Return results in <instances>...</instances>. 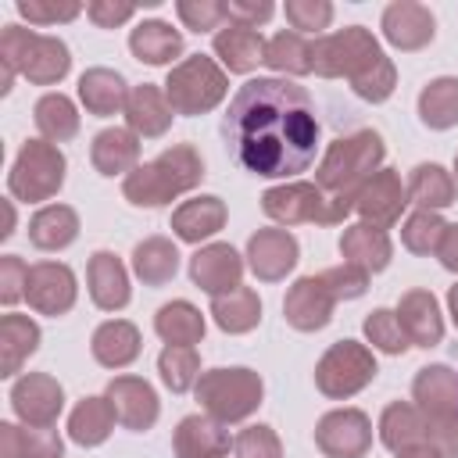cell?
<instances>
[{"instance_id": "7c38bea8", "label": "cell", "mask_w": 458, "mask_h": 458, "mask_svg": "<svg viewBox=\"0 0 458 458\" xmlns=\"http://www.w3.org/2000/svg\"><path fill=\"white\" fill-rule=\"evenodd\" d=\"M404 204H408V186H401V175L394 168H379L354 197V211L376 229H390L401 218Z\"/></svg>"}, {"instance_id": "5bb4252c", "label": "cell", "mask_w": 458, "mask_h": 458, "mask_svg": "<svg viewBox=\"0 0 458 458\" xmlns=\"http://www.w3.org/2000/svg\"><path fill=\"white\" fill-rule=\"evenodd\" d=\"M25 297L29 308H36L39 315H64L75 304V276L68 265L61 261H39L29 268V283H25Z\"/></svg>"}, {"instance_id": "7dc6e473", "label": "cell", "mask_w": 458, "mask_h": 458, "mask_svg": "<svg viewBox=\"0 0 458 458\" xmlns=\"http://www.w3.org/2000/svg\"><path fill=\"white\" fill-rule=\"evenodd\" d=\"M236 458H283V444L272 433V426H247L233 440Z\"/></svg>"}, {"instance_id": "7a4b0ae2", "label": "cell", "mask_w": 458, "mask_h": 458, "mask_svg": "<svg viewBox=\"0 0 458 458\" xmlns=\"http://www.w3.org/2000/svg\"><path fill=\"white\" fill-rule=\"evenodd\" d=\"M200 175H204L200 154L190 143H175L161 157H154L150 165H136L125 175L122 193L136 208H161V204L175 200L179 193L193 190L200 182Z\"/></svg>"}, {"instance_id": "30bf717a", "label": "cell", "mask_w": 458, "mask_h": 458, "mask_svg": "<svg viewBox=\"0 0 458 458\" xmlns=\"http://www.w3.org/2000/svg\"><path fill=\"white\" fill-rule=\"evenodd\" d=\"M261 211L283 225H297V222H318V225H333V211H329V197L315 186V182H283L265 190L261 197Z\"/></svg>"}, {"instance_id": "603a6c76", "label": "cell", "mask_w": 458, "mask_h": 458, "mask_svg": "<svg viewBox=\"0 0 458 458\" xmlns=\"http://www.w3.org/2000/svg\"><path fill=\"white\" fill-rule=\"evenodd\" d=\"M89 297L97 308L104 311H118L129 304V276L122 268V261L111 250H97L89 258Z\"/></svg>"}, {"instance_id": "e575fe53", "label": "cell", "mask_w": 458, "mask_h": 458, "mask_svg": "<svg viewBox=\"0 0 458 458\" xmlns=\"http://www.w3.org/2000/svg\"><path fill=\"white\" fill-rule=\"evenodd\" d=\"M114 419H118V415H114V408H111L107 397H86V401L75 404V411H72V419H68V433H72L75 444L97 447V444H104V440L111 437Z\"/></svg>"}, {"instance_id": "74e56055", "label": "cell", "mask_w": 458, "mask_h": 458, "mask_svg": "<svg viewBox=\"0 0 458 458\" xmlns=\"http://www.w3.org/2000/svg\"><path fill=\"white\" fill-rule=\"evenodd\" d=\"M132 268H136V276H140L147 286H165V283L175 276V268H179V250H175L172 240L150 236V240L136 243V250H132Z\"/></svg>"}, {"instance_id": "f1b7e54d", "label": "cell", "mask_w": 458, "mask_h": 458, "mask_svg": "<svg viewBox=\"0 0 458 458\" xmlns=\"http://www.w3.org/2000/svg\"><path fill=\"white\" fill-rule=\"evenodd\" d=\"M225 225V204L218 197H193L172 215V229L186 243H200Z\"/></svg>"}, {"instance_id": "6f0895ef", "label": "cell", "mask_w": 458, "mask_h": 458, "mask_svg": "<svg viewBox=\"0 0 458 458\" xmlns=\"http://www.w3.org/2000/svg\"><path fill=\"white\" fill-rule=\"evenodd\" d=\"M437 258L447 272H458V225H447L444 236H440V247H437Z\"/></svg>"}, {"instance_id": "ab89813d", "label": "cell", "mask_w": 458, "mask_h": 458, "mask_svg": "<svg viewBox=\"0 0 458 458\" xmlns=\"http://www.w3.org/2000/svg\"><path fill=\"white\" fill-rule=\"evenodd\" d=\"M211 315H215L218 329H225V333H247L261 318V301H258L254 290L236 286L233 293H222V297L211 301Z\"/></svg>"}, {"instance_id": "bcb514c9", "label": "cell", "mask_w": 458, "mask_h": 458, "mask_svg": "<svg viewBox=\"0 0 458 458\" xmlns=\"http://www.w3.org/2000/svg\"><path fill=\"white\" fill-rule=\"evenodd\" d=\"M365 336H369L372 347H379V351H386V354H401V351L408 347V336H404V329H401V322H397V311H386V308L369 311V318H365Z\"/></svg>"}, {"instance_id": "83f0119b", "label": "cell", "mask_w": 458, "mask_h": 458, "mask_svg": "<svg viewBox=\"0 0 458 458\" xmlns=\"http://www.w3.org/2000/svg\"><path fill=\"white\" fill-rule=\"evenodd\" d=\"M64 444L50 426L0 422V458H61Z\"/></svg>"}, {"instance_id": "ee69618b", "label": "cell", "mask_w": 458, "mask_h": 458, "mask_svg": "<svg viewBox=\"0 0 458 458\" xmlns=\"http://www.w3.org/2000/svg\"><path fill=\"white\" fill-rule=\"evenodd\" d=\"M157 372H161V379H165L168 390L182 394V390H190V386L197 383V376H200V358H197L193 347H172V344H168V347L161 351V358H157Z\"/></svg>"}, {"instance_id": "f35d334b", "label": "cell", "mask_w": 458, "mask_h": 458, "mask_svg": "<svg viewBox=\"0 0 458 458\" xmlns=\"http://www.w3.org/2000/svg\"><path fill=\"white\" fill-rule=\"evenodd\" d=\"M408 200L419 204V211H437L454 204V179L440 165H415L408 179Z\"/></svg>"}, {"instance_id": "ac0fdd59", "label": "cell", "mask_w": 458, "mask_h": 458, "mask_svg": "<svg viewBox=\"0 0 458 458\" xmlns=\"http://www.w3.org/2000/svg\"><path fill=\"white\" fill-rule=\"evenodd\" d=\"M247 261L258 279L276 283L297 265V240L286 229H258L247 243Z\"/></svg>"}, {"instance_id": "db71d44e", "label": "cell", "mask_w": 458, "mask_h": 458, "mask_svg": "<svg viewBox=\"0 0 458 458\" xmlns=\"http://www.w3.org/2000/svg\"><path fill=\"white\" fill-rule=\"evenodd\" d=\"M25 283H29L25 261L14 258V254L0 258V301H4V304H14L18 297H25Z\"/></svg>"}, {"instance_id": "f546056e", "label": "cell", "mask_w": 458, "mask_h": 458, "mask_svg": "<svg viewBox=\"0 0 458 458\" xmlns=\"http://www.w3.org/2000/svg\"><path fill=\"white\" fill-rule=\"evenodd\" d=\"M215 54L222 57V64L229 72H250V68H258L265 61V39H261V32L229 21L215 36Z\"/></svg>"}, {"instance_id": "52a82bcc", "label": "cell", "mask_w": 458, "mask_h": 458, "mask_svg": "<svg viewBox=\"0 0 458 458\" xmlns=\"http://www.w3.org/2000/svg\"><path fill=\"white\" fill-rule=\"evenodd\" d=\"M225 72L204 54L175 64L165 82V97L175 114H204L225 97Z\"/></svg>"}, {"instance_id": "4fadbf2b", "label": "cell", "mask_w": 458, "mask_h": 458, "mask_svg": "<svg viewBox=\"0 0 458 458\" xmlns=\"http://www.w3.org/2000/svg\"><path fill=\"white\" fill-rule=\"evenodd\" d=\"M11 404L25 426H54V419L64 408V390L54 376L47 372H29L14 383Z\"/></svg>"}, {"instance_id": "4dcf8cb0", "label": "cell", "mask_w": 458, "mask_h": 458, "mask_svg": "<svg viewBox=\"0 0 458 458\" xmlns=\"http://www.w3.org/2000/svg\"><path fill=\"white\" fill-rule=\"evenodd\" d=\"M93 358L107 369H125L129 361H136L140 354V329L125 318H114V322H104L97 333H93Z\"/></svg>"}, {"instance_id": "f5cc1de1", "label": "cell", "mask_w": 458, "mask_h": 458, "mask_svg": "<svg viewBox=\"0 0 458 458\" xmlns=\"http://www.w3.org/2000/svg\"><path fill=\"white\" fill-rule=\"evenodd\" d=\"M82 7L72 4V0H61V4H43V0H21L18 4V14L29 18L32 25H50V21H72Z\"/></svg>"}, {"instance_id": "277c9868", "label": "cell", "mask_w": 458, "mask_h": 458, "mask_svg": "<svg viewBox=\"0 0 458 458\" xmlns=\"http://www.w3.org/2000/svg\"><path fill=\"white\" fill-rule=\"evenodd\" d=\"M0 61H7L14 72H21L36 86L61 82L68 75V47L57 36H39L21 25H4L0 32Z\"/></svg>"}, {"instance_id": "ba28073f", "label": "cell", "mask_w": 458, "mask_h": 458, "mask_svg": "<svg viewBox=\"0 0 458 458\" xmlns=\"http://www.w3.org/2000/svg\"><path fill=\"white\" fill-rule=\"evenodd\" d=\"M64 182V154L47 140H29L7 175V186L18 200H47Z\"/></svg>"}, {"instance_id": "94428289", "label": "cell", "mask_w": 458, "mask_h": 458, "mask_svg": "<svg viewBox=\"0 0 458 458\" xmlns=\"http://www.w3.org/2000/svg\"><path fill=\"white\" fill-rule=\"evenodd\" d=\"M447 304H451V318H454V326H458V286H451V293H447Z\"/></svg>"}, {"instance_id": "c3c4849f", "label": "cell", "mask_w": 458, "mask_h": 458, "mask_svg": "<svg viewBox=\"0 0 458 458\" xmlns=\"http://www.w3.org/2000/svg\"><path fill=\"white\" fill-rule=\"evenodd\" d=\"M394 82H397V72H394L390 57H383V61H379V64H372L365 75H358V79L351 82V89H354L361 100L379 104V100H386V97L394 93Z\"/></svg>"}, {"instance_id": "4316f807", "label": "cell", "mask_w": 458, "mask_h": 458, "mask_svg": "<svg viewBox=\"0 0 458 458\" xmlns=\"http://www.w3.org/2000/svg\"><path fill=\"white\" fill-rule=\"evenodd\" d=\"M79 97H82L86 111H89V114H100V118L118 114V111H125V104H129L125 79H122L118 72H111V68H89V72H82V79H79Z\"/></svg>"}, {"instance_id": "8fae6325", "label": "cell", "mask_w": 458, "mask_h": 458, "mask_svg": "<svg viewBox=\"0 0 458 458\" xmlns=\"http://www.w3.org/2000/svg\"><path fill=\"white\" fill-rule=\"evenodd\" d=\"M315 444L329 458H361L372 444V426L365 411L358 408H340L318 419L315 426Z\"/></svg>"}, {"instance_id": "f907efd6", "label": "cell", "mask_w": 458, "mask_h": 458, "mask_svg": "<svg viewBox=\"0 0 458 458\" xmlns=\"http://www.w3.org/2000/svg\"><path fill=\"white\" fill-rule=\"evenodd\" d=\"M322 279H326V286H329V293H333L336 301H354V297H361L365 286H369V272L358 268V265H347V261L336 265V268H326Z\"/></svg>"}, {"instance_id": "5b68a950", "label": "cell", "mask_w": 458, "mask_h": 458, "mask_svg": "<svg viewBox=\"0 0 458 458\" xmlns=\"http://www.w3.org/2000/svg\"><path fill=\"white\" fill-rule=\"evenodd\" d=\"M261 376L250 369H211L197 379L200 408L218 422H240L261 404Z\"/></svg>"}, {"instance_id": "9a60e30c", "label": "cell", "mask_w": 458, "mask_h": 458, "mask_svg": "<svg viewBox=\"0 0 458 458\" xmlns=\"http://www.w3.org/2000/svg\"><path fill=\"white\" fill-rule=\"evenodd\" d=\"M333 304H336V297L329 293L326 279L322 276H304L290 286V293L283 301V311H286V322L293 329L315 333L333 318Z\"/></svg>"}, {"instance_id": "6125c7cd", "label": "cell", "mask_w": 458, "mask_h": 458, "mask_svg": "<svg viewBox=\"0 0 458 458\" xmlns=\"http://www.w3.org/2000/svg\"><path fill=\"white\" fill-rule=\"evenodd\" d=\"M454 172H458V157H454Z\"/></svg>"}, {"instance_id": "1f68e13d", "label": "cell", "mask_w": 458, "mask_h": 458, "mask_svg": "<svg viewBox=\"0 0 458 458\" xmlns=\"http://www.w3.org/2000/svg\"><path fill=\"white\" fill-rule=\"evenodd\" d=\"M79 236V215L64 204H47L29 222V240L39 250H61Z\"/></svg>"}, {"instance_id": "6da1fadb", "label": "cell", "mask_w": 458, "mask_h": 458, "mask_svg": "<svg viewBox=\"0 0 458 458\" xmlns=\"http://www.w3.org/2000/svg\"><path fill=\"white\" fill-rule=\"evenodd\" d=\"M222 136L240 168L265 179L297 175L318 150L315 104L290 79H250L229 100Z\"/></svg>"}, {"instance_id": "3957f363", "label": "cell", "mask_w": 458, "mask_h": 458, "mask_svg": "<svg viewBox=\"0 0 458 458\" xmlns=\"http://www.w3.org/2000/svg\"><path fill=\"white\" fill-rule=\"evenodd\" d=\"M383 154H386L383 136L372 129H358L351 136H340L329 143V150L318 165L315 186L329 197H358V190L379 172Z\"/></svg>"}, {"instance_id": "680465c9", "label": "cell", "mask_w": 458, "mask_h": 458, "mask_svg": "<svg viewBox=\"0 0 458 458\" xmlns=\"http://www.w3.org/2000/svg\"><path fill=\"white\" fill-rule=\"evenodd\" d=\"M397 458H444L437 447H429V444H415V447H404V451H397Z\"/></svg>"}, {"instance_id": "d6986e66", "label": "cell", "mask_w": 458, "mask_h": 458, "mask_svg": "<svg viewBox=\"0 0 458 458\" xmlns=\"http://www.w3.org/2000/svg\"><path fill=\"white\" fill-rule=\"evenodd\" d=\"M397 322H401L408 344H415V347H437L444 340L440 304L429 290H408L397 304Z\"/></svg>"}, {"instance_id": "f6af8a7d", "label": "cell", "mask_w": 458, "mask_h": 458, "mask_svg": "<svg viewBox=\"0 0 458 458\" xmlns=\"http://www.w3.org/2000/svg\"><path fill=\"white\" fill-rule=\"evenodd\" d=\"M444 229H447V225H444V218H440L437 211H415V215L404 222L401 240H404V247H408L411 254H437Z\"/></svg>"}, {"instance_id": "d6a6232c", "label": "cell", "mask_w": 458, "mask_h": 458, "mask_svg": "<svg viewBox=\"0 0 458 458\" xmlns=\"http://www.w3.org/2000/svg\"><path fill=\"white\" fill-rule=\"evenodd\" d=\"M39 347V326L25 315L0 318V376H14L21 361Z\"/></svg>"}, {"instance_id": "e0dca14e", "label": "cell", "mask_w": 458, "mask_h": 458, "mask_svg": "<svg viewBox=\"0 0 458 458\" xmlns=\"http://www.w3.org/2000/svg\"><path fill=\"white\" fill-rule=\"evenodd\" d=\"M118 415V422L125 429H150L157 422V394L150 390L147 379H136V376H114L107 383V394H104Z\"/></svg>"}, {"instance_id": "ffe728a7", "label": "cell", "mask_w": 458, "mask_h": 458, "mask_svg": "<svg viewBox=\"0 0 458 458\" xmlns=\"http://www.w3.org/2000/svg\"><path fill=\"white\" fill-rule=\"evenodd\" d=\"M437 32V21L429 14V7L411 4V0H397L383 11V36L397 47V50H422Z\"/></svg>"}, {"instance_id": "11a10c76", "label": "cell", "mask_w": 458, "mask_h": 458, "mask_svg": "<svg viewBox=\"0 0 458 458\" xmlns=\"http://www.w3.org/2000/svg\"><path fill=\"white\" fill-rule=\"evenodd\" d=\"M225 7H229V21L233 25H247V29H258L261 21H268L276 14V7L268 0H233Z\"/></svg>"}, {"instance_id": "cb8c5ba5", "label": "cell", "mask_w": 458, "mask_h": 458, "mask_svg": "<svg viewBox=\"0 0 458 458\" xmlns=\"http://www.w3.org/2000/svg\"><path fill=\"white\" fill-rule=\"evenodd\" d=\"M340 254L347 258V265H358L365 272H379L390 265V236H386V229H376L369 222L347 225L340 236Z\"/></svg>"}, {"instance_id": "9f6ffc18", "label": "cell", "mask_w": 458, "mask_h": 458, "mask_svg": "<svg viewBox=\"0 0 458 458\" xmlns=\"http://www.w3.org/2000/svg\"><path fill=\"white\" fill-rule=\"evenodd\" d=\"M86 14H89L100 29H114V25L129 21V18L136 14V7H132V4H114V0H93V4L86 7Z\"/></svg>"}, {"instance_id": "816d5d0a", "label": "cell", "mask_w": 458, "mask_h": 458, "mask_svg": "<svg viewBox=\"0 0 458 458\" xmlns=\"http://www.w3.org/2000/svg\"><path fill=\"white\" fill-rule=\"evenodd\" d=\"M286 21L293 29H304V32L326 29L333 21V4H326V0H286Z\"/></svg>"}, {"instance_id": "44dd1931", "label": "cell", "mask_w": 458, "mask_h": 458, "mask_svg": "<svg viewBox=\"0 0 458 458\" xmlns=\"http://www.w3.org/2000/svg\"><path fill=\"white\" fill-rule=\"evenodd\" d=\"M415 408L426 419H451L458 415V376L447 365H426L415 376Z\"/></svg>"}, {"instance_id": "60d3db41", "label": "cell", "mask_w": 458, "mask_h": 458, "mask_svg": "<svg viewBox=\"0 0 458 458\" xmlns=\"http://www.w3.org/2000/svg\"><path fill=\"white\" fill-rule=\"evenodd\" d=\"M419 118L429 129H451V125H458V79H451V75L433 79L419 93Z\"/></svg>"}, {"instance_id": "8992f818", "label": "cell", "mask_w": 458, "mask_h": 458, "mask_svg": "<svg viewBox=\"0 0 458 458\" xmlns=\"http://www.w3.org/2000/svg\"><path fill=\"white\" fill-rule=\"evenodd\" d=\"M386 54L379 50L376 36L361 25H351V29H340L333 36H322L311 43V68L322 75V79H340L347 75L351 82L358 75H365L372 64H379Z\"/></svg>"}, {"instance_id": "7402d4cb", "label": "cell", "mask_w": 458, "mask_h": 458, "mask_svg": "<svg viewBox=\"0 0 458 458\" xmlns=\"http://www.w3.org/2000/svg\"><path fill=\"white\" fill-rule=\"evenodd\" d=\"M225 422L211 415H186L175 426V458H222L229 451V433L222 429Z\"/></svg>"}, {"instance_id": "d590c367", "label": "cell", "mask_w": 458, "mask_h": 458, "mask_svg": "<svg viewBox=\"0 0 458 458\" xmlns=\"http://www.w3.org/2000/svg\"><path fill=\"white\" fill-rule=\"evenodd\" d=\"M129 50L143 64H168L172 57L182 54V36L168 21H143L129 36Z\"/></svg>"}, {"instance_id": "681fc988", "label": "cell", "mask_w": 458, "mask_h": 458, "mask_svg": "<svg viewBox=\"0 0 458 458\" xmlns=\"http://www.w3.org/2000/svg\"><path fill=\"white\" fill-rule=\"evenodd\" d=\"M175 11H179V18H182V25L193 29V32L218 29V21L229 18V7L218 4V0H179Z\"/></svg>"}, {"instance_id": "8d00e7d4", "label": "cell", "mask_w": 458, "mask_h": 458, "mask_svg": "<svg viewBox=\"0 0 458 458\" xmlns=\"http://www.w3.org/2000/svg\"><path fill=\"white\" fill-rule=\"evenodd\" d=\"M154 329L172 347H193L204 336V315L190 301H172L154 315Z\"/></svg>"}, {"instance_id": "9c48e42d", "label": "cell", "mask_w": 458, "mask_h": 458, "mask_svg": "<svg viewBox=\"0 0 458 458\" xmlns=\"http://www.w3.org/2000/svg\"><path fill=\"white\" fill-rule=\"evenodd\" d=\"M372 376H376V358L365 344H354V340L333 344L315 365V386L326 397H351L361 386H369Z\"/></svg>"}, {"instance_id": "836d02e7", "label": "cell", "mask_w": 458, "mask_h": 458, "mask_svg": "<svg viewBox=\"0 0 458 458\" xmlns=\"http://www.w3.org/2000/svg\"><path fill=\"white\" fill-rule=\"evenodd\" d=\"M379 440L397 454L404 447H415V444H426V419L415 404L408 401H394L386 404L383 419H379Z\"/></svg>"}, {"instance_id": "b9f144b4", "label": "cell", "mask_w": 458, "mask_h": 458, "mask_svg": "<svg viewBox=\"0 0 458 458\" xmlns=\"http://www.w3.org/2000/svg\"><path fill=\"white\" fill-rule=\"evenodd\" d=\"M32 114H36V129H39L47 140H54V143H64V140H72V136L79 132L75 104H72L64 93H47V97H39L36 107H32Z\"/></svg>"}, {"instance_id": "7bdbcfd3", "label": "cell", "mask_w": 458, "mask_h": 458, "mask_svg": "<svg viewBox=\"0 0 458 458\" xmlns=\"http://www.w3.org/2000/svg\"><path fill=\"white\" fill-rule=\"evenodd\" d=\"M265 64L286 75H308L311 72V43L301 32H276L265 43Z\"/></svg>"}, {"instance_id": "2e32d148", "label": "cell", "mask_w": 458, "mask_h": 458, "mask_svg": "<svg viewBox=\"0 0 458 458\" xmlns=\"http://www.w3.org/2000/svg\"><path fill=\"white\" fill-rule=\"evenodd\" d=\"M190 276L200 290H208L211 297L233 293L243 279V261L229 243H208L190 258Z\"/></svg>"}, {"instance_id": "d4e9b609", "label": "cell", "mask_w": 458, "mask_h": 458, "mask_svg": "<svg viewBox=\"0 0 458 458\" xmlns=\"http://www.w3.org/2000/svg\"><path fill=\"white\" fill-rule=\"evenodd\" d=\"M125 122H129V129L136 132V136H161L168 125H172V104H168V97L157 89V86H150V82H143V86H136L132 93H129V104H125Z\"/></svg>"}, {"instance_id": "484cf974", "label": "cell", "mask_w": 458, "mask_h": 458, "mask_svg": "<svg viewBox=\"0 0 458 458\" xmlns=\"http://www.w3.org/2000/svg\"><path fill=\"white\" fill-rule=\"evenodd\" d=\"M89 157L100 175H122V172L129 175L140 161V140L132 129H104L93 136Z\"/></svg>"}, {"instance_id": "91938a15", "label": "cell", "mask_w": 458, "mask_h": 458, "mask_svg": "<svg viewBox=\"0 0 458 458\" xmlns=\"http://www.w3.org/2000/svg\"><path fill=\"white\" fill-rule=\"evenodd\" d=\"M11 233H14V204H11V200H4V229H0V236L7 240Z\"/></svg>"}]
</instances>
